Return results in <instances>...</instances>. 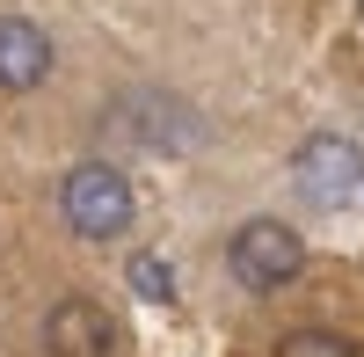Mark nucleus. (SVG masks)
Listing matches in <instances>:
<instances>
[{
  "label": "nucleus",
  "mask_w": 364,
  "mask_h": 357,
  "mask_svg": "<svg viewBox=\"0 0 364 357\" xmlns=\"http://www.w3.org/2000/svg\"><path fill=\"white\" fill-rule=\"evenodd\" d=\"M44 350L51 357H117V321L95 299H58L44 314Z\"/></svg>",
  "instance_id": "obj_4"
},
{
  "label": "nucleus",
  "mask_w": 364,
  "mask_h": 357,
  "mask_svg": "<svg viewBox=\"0 0 364 357\" xmlns=\"http://www.w3.org/2000/svg\"><path fill=\"white\" fill-rule=\"evenodd\" d=\"M277 357H364V350L350 336H336V329H291L277 343Z\"/></svg>",
  "instance_id": "obj_6"
},
{
  "label": "nucleus",
  "mask_w": 364,
  "mask_h": 357,
  "mask_svg": "<svg viewBox=\"0 0 364 357\" xmlns=\"http://www.w3.org/2000/svg\"><path fill=\"white\" fill-rule=\"evenodd\" d=\"M226 262H233V277L248 292H277V284H291L299 270H306V241H299L284 219H248L233 233Z\"/></svg>",
  "instance_id": "obj_2"
},
{
  "label": "nucleus",
  "mask_w": 364,
  "mask_h": 357,
  "mask_svg": "<svg viewBox=\"0 0 364 357\" xmlns=\"http://www.w3.org/2000/svg\"><path fill=\"white\" fill-rule=\"evenodd\" d=\"M124 277H132V292H139V299H161V307L175 299V270H168V262H161L154 248H139V255H132V270H124Z\"/></svg>",
  "instance_id": "obj_7"
},
{
  "label": "nucleus",
  "mask_w": 364,
  "mask_h": 357,
  "mask_svg": "<svg viewBox=\"0 0 364 357\" xmlns=\"http://www.w3.org/2000/svg\"><path fill=\"white\" fill-rule=\"evenodd\" d=\"M291 175H299V190H306L314 204H350L364 190V154H357V139L321 132V139H306L291 154Z\"/></svg>",
  "instance_id": "obj_3"
},
{
  "label": "nucleus",
  "mask_w": 364,
  "mask_h": 357,
  "mask_svg": "<svg viewBox=\"0 0 364 357\" xmlns=\"http://www.w3.org/2000/svg\"><path fill=\"white\" fill-rule=\"evenodd\" d=\"M58 212L80 241H117V233H132V183L117 175L109 161H80L66 168V190H58Z\"/></svg>",
  "instance_id": "obj_1"
},
{
  "label": "nucleus",
  "mask_w": 364,
  "mask_h": 357,
  "mask_svg": "<svg viewBox=\"0 0 364 357\" xmlns=\"http://www.w3.org/2000/svg\"><path fill=\"white\" fill-rule=\"evenodd\" d=\"M357 8H364V0H357Z\"/></svg>",
  "instance_id": "obj_8"
},
{
  "label": "nucleus",
  "mask_w": 364,
  "mask_h": 357,
  "mask_svg": "<svg viewBox=\"0 0 364 357\" xmlns=\"http://www.w3.org/2000/svg\"><path fill=\"white\" fill-rule=\"evenodd\" d=\"M44 73H51V37L37 22H22V15H0V87L29 95Z\"/></svg>",
  "instance_id": "obj_5"
}]
</instances>
